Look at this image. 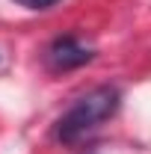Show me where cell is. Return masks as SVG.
Masks as SVG:
<instances>
[{
	"mask_svg": "<svg viewBox=\"0 0 151 154\" xmlns=\"http://www.w3.org/2000/svg\"><path fill=\"white\" fill-rule=\"evenodd\" d=\"M45 57H48V65L54 71H71V68H80L92 59V48L83 45L77 36H59L51 42Z\"/></svg>",
	"mask_w": 151,
	"mask_h": 154,
	"instance_id": "2",
	"label": "cell"
},
{
	"mask_svg": "<svg viewBox=\"0 0 151 154\" xmlns=\"http://www.w3.org/2000/svg\"><path fill=\"white\" fill-rule=\"evenodd\" d=\"M122 107V92L116 86H95L86 95H80L59 116L54 136L62 145H71L77 139H83L86 134H92L95 128H101L107 119H113Z\"/></svg>",
	"mask_w": 151,
	"mask_h": 154,
	"instance_id": "1",
	"label": "cell"
},
{
	"mask_svg": "<svg viewBox=\"0 0 151 154\" xmlns=\"http://www.w3.org/2000/svg\"><path fill=\"white\" fill-rule=\"evenodd\" d=\"M15 3H21L24 9H51V6H57L59 0H15Z\"/></svg>",
	"mask_w": 151,
	"mask_h": 154,
	"instance_id": "3",
	"label": "cell"
}]
</instances>
